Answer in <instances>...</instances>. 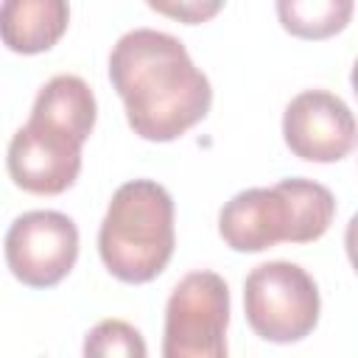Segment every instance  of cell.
Masks as SVG:
<instances>
[{
  "label": "cell",
  "mask_w": 358,
  "mask_h": 358,
  "mask_svg": "<svg viewBox=\"0 0 358 358\" xmlns=\"http://www.w3.org/2000/svg\"><path fill=\"white\" fill-rule=\"evenodd\" d=\"M229 288L215 271L185 274L165 305V358H224Z\"/></svg>",
  "instance_id": "6"
},
{
  "label": "cell",
  "mask_w": 358,
  "mask_h": 358,
  "mask_svg": "<svg viewBox=\"0 0 358 358\" xmlns=\"http://www.w3.org/2000/svg\"><path fill=\"white\" fill-rule=\"evenodd\" d=\"M352 0H277L280 25L299 39H330L352 20Z\"/></svg>",
  "instance_id": "10"
},
{
  "label": "cell",
  "mask_w": 358,
  "mask_h": 358,
  "mask_svg": "<svg viewBox=\"0 0 358 358\" xmlns=\"http://www.w3.org/2000/svg\"><path fill=\"white\" fill-rule=\"evenodd\" d=\"M319 288L313 277L288 260L260 263L243 282V313L249 327L274 344H294L319 322Z\"/></svg>",
  "instance_id": "5"
},
{
  "label": "cell",
  "mask_w": 358,
  "mask_h": 358,
  "mask_svg": "<svg viewBox=\"0 0 358 358\" xmlns=\"http://www.w3.org/2000/svg\"><path fill=\"white\" fill-rule=\"evenodd\" d=\"M350 84H352V92L358 95V59H355V64H352V73H350Z\"/></svg>",
  "instance_id": "14"
},
{
  "label": "cell",
  "mask_w": 358,
  "mask_h": 358,
  "mask_svg": "<svg viewBox=\"0 0 358 358\" xmlns=\"http://www.w3.org/2000/svg\"><path fill=\"white\" fill-rule=\"evenodd\" d=\"M145 352L148 350L140 330L123 319H103L87 333V341H84V355H95V358H109V355L143 358Z\"/></svg>",
  "instance_id": "11"
},
{
  "label": "cell",
  "mask_w": 358,
  "mask_h": 358,
  "mask_svg": "<svg viewBox=\"0 0 358 358\" xmlns=\"http://www.w3.org/2000/svg\"><path fill=\"white\" fill-rule=\"evenodd\" d=\"M344 249H347V257H350V263L358 274V213L350 218V224L344 229Z\"/></svg>",
  "instance_id": "13"
},
{
  "label": "cell",
  "mask_w": 358,
  "mask_h": 358,
  "mask_svg": "<svg viewBox=\"0 0 358 358\" xmlns=\"http://www.w3.org/2000/svg\"><path fill=\"white\" fill-rule=\"evenodd\" d=\"M333 215V193L313 179L296 176L235 193L218 213V235L235 252H263L277 243L322 238Z\"/></svg>",
  "instance_id": "3"
},
{
  "label": "cell",
  "mask_w": 358,
  "mask_h": 358,
  "mask_svg": "<svg viewBox=\"0 0 358 358\" xmlns=\"http://www.w3.org/2000/svg\"><path fill=\"white\" fill-rule=\"evenodd\" d=\"M282 137L305 162H338L358 143V123L350 106L327 90H305L285 106Z\"/></svg>",
  "instance_id": "8"
},
{
  "label": "cell",
  "mask_w": 358,
  "mask_h": 358,
  "mask_svg": "<svg viewBox=\"0 0 358 358\" xmlns=\"http://www.w3.org/2000/svg\"><path fill=\"white\" fill-rule=\"evenodd\" d=\"M95 115V95L84 78L53 76L39 90L28 123L8 143L6 165L14 185L36 196H59L73 187Z\"/></svg>",
  "instance_id": "2"
},
{
  "label": "cell",
  "mask_w": 358,
  "mask_h": 358,
  "mask_svg": "<svg viewBox=\"0 0 358 358\" xmlns=\"http://www.w3.org/2000/svg\"><path fill=\"white\" fill-rule=\"evenodd\" d=\"M145 3L157 14L171 17L185 25H201L224 8V0H145Z\"/></svg>",
  "instance_id": "12"
},
{
  "label": "cell",
  "mask_w": 358,
  "mask_h": 358,
  "mask_svg": "<svg viewBox=\"0 0 358 358\" xmlns=\"http://www.w3.org/2000/svg\"><path fill=\"white\" fill-rule=\"evenodd\" d=\"M70 6L67 0H3L0 34L14 53H45L67 31Z\"/></svg>",
  "instance_id": "9"
},
{
  "label": "cell",
  "mask_w": 358,
  "mask_h": 358,
  "mask_svg": "<svg viewBox=\"0 0 358 358\" xmlns=\"http://www.w3.org/2000/svg\"><path fill=\"white\" fill-rule=\"evenodd\" d=\"M173 199L154 179L120 185L98 229V252L112 277L140 285L165 271L173 255Z\"/></svg>",
  "instance_id": "4"
},
{
  "label": "cell",
  "mask_w": 358,
  "mask_h": 358,
  "mask_svg": "<svg viewBox=\"0 0 358 358\" xmlns=\"http://www.w3.org/2000/svg\"><path fill=\"white\" fill-rule=\"evenodd\" d=\"M78 257V227L56 210H31L14 218L6 232V263L31 288L62 282Z\"/></svg>",
  "instance_id": "7"
},
{
  "label": "cell",
  "mask_w": 358,
  "mask_h": 358,
  "mask_svg": "<svg viewBox=\"0 0 358 358\" xmlns=\"http://www.w3.org/2000/svg\"><path fill=\"white\" fill-rule=\"evenodd\" d=\"M109 81L126 106L134 134L151 143L176 140L204 120L213 103V87L187 48L154 28H134L115 42Z\"/></svg>",
  "instance_id": "1"
}]
</instances>
